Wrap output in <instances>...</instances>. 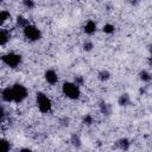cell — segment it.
<instances>
[{
	"label": "cell",
	"instance_id": "obj_21",
	"mask_svg": "<svg viewBox=\"0 0 152 152\" xmlns=\"http://www.w3.org/2000/svg\"><path fill=\"white\" fill-rule=\"evenodd\" d=\"M83 46H84V50H86V51H90V50L94 48V45H93L91 42H86Z\"/></svg>",
	"mask_w": 152,
	"mask_h": 152
},
{
	"label": "cell",
	"instance_id": "obj_4",
	"mask_svg": "<svg viewBox=\"0 0 152 152\" xmlns=\"http://www.w3.org/2000/svg\"><path fill=\"white\" fill-rule=\"evenodd\" d=\"M1 59H2V62H4L6 65H8V66H11V68H15V66H18V65L20 64V62H21V56H20V55H17V53H14V52H10V53L4 55V56L1 57Z\"/></svg>",
	"mask_w": 152,
	"mask_h": 152
},
{
	"label": "cell",
	"instance_id": "obj_10",
	"mask_svg": "<svg viewBox=\"0 0 152 152\" xmlns=\"http://www.w3.org/2000/svg\"><path fill=\"white\" fill-rule=\"evenodd\" d=\"M129 102H131V99L127 94H124L119 97V104L120 106H127V104H129Z\"/></svg>",
	"mask_w": 152,
	"mask_h": 152
},
{
	"label": "cell",
	"instance_id": "obj_18",
	"mask_svg": "<svg viewBox=\"0 0 152 152\" xmlns=\"http://www.w3.org/2000/svg\"><path fill=\"white\" fill-rule=\"evenodd\" d=\"M71 142H72V145H75V146H80V145H81L80 137L76 135V134H74V135L71 137Z\"/></svg>",
	"mask_w": 152,
	"mask_h": 152
},
{
	"label": "cell",
	"instance_id": "obj_14",
	"mask_svg": "<svg viewBox=\"0 0 152 152\" xmlns=\"http://www.w3.org/2000/svg\"><path fill=\"white\" fill-rule=\"evenodd\" d=\"M10 18V13L7 11H0V25H2Z\"/></svg>",
	"mask_w": 152,
	"mask_h": 152
},
{
	"label": "cell",
	"instance_id": "obj_15",
	"mask_svg": "<svg viewBox=\"0 0 152 152\" xmlns=\"http://www.w3.org/2000/svg\"><path fill=\"white\" fill-rule=\"evenodd\" d=\"M140 78H141L142 81H145V82H148V81L151 80V75H150V72H148V71L142 70V71L140 72Z\"/></svg>",
	"mask_w": 152,
	"mask_h": 152
},
{
	"label": "cell",
	"instance_id": "obj_6",
	"mask_svg": "<svg viewBox=\"0 0 152 152\" xmlns=\"http://www.w3.org/2000/svg\"><path fill=\"white\" fill-rule=\"evenodd\" d=\"M45 80H46L50 84H55V83H57V81H58V76H57V74H56L55 70H48V71L45 72Z\"/></svg>",
	"mask_w": 152,
	"mask_h": 152
},
{
	"label": "cell",
	"instance_id": "obj_3",
	"mask_svg": "<svg viewBox=\"0 0 152 152\" xmlns=\"http://www.w3.org/2000/svg\"><path fill=\"white\" fill-rule=\"evenodd\" d=\"M12 91H13V101L17 103L21 102L27 97V89L21 84H14L12 87Z\"/></svg>",
	"mask_w": 152,
	"mask_h": 152
},
{
	"label": "cell",
	"instance_id": "obj_8",
	"mask_svg": "<svg viewBox=\"0 0 152 152\" xmlns=\"http://www.w3.org/2000/svg\"><path fill=\"white\" fill-rule=\"evenodd\" d=\"M95 30H96V24L93 20H89V21L86 23V25H84V32L86 33L93 34L95 32Z\"/></svg>",
	"mask_w": 152,
	"mask_h": 152
},
{
	"label": "cell",
	"instance_id": "obj_17",
	"mask_svg": "<svg viewBox=\"0 0 152 152\" xmlns=\"http://www.w3.org/2000/svg\"><path fill=\"white\" fill-rule=\"evenodd\" d=\"M103 32L104 33H113L114 32V26L112 24H106L103 26Z\"/></svg>",
	"mask_w": 152,
	"mask_h": 152
},
{
	"label": "cell",
	"instance_id": "obj_26",
	"mask_svg": "<svg viewBox=\"0 0 152 152\" xmlns=\"http://www.w3.org/2000/svg\"><path fill=\"white\" fill-rule=\"evenodd\" d=\"M1 1H2V0H0V2H1Z\"/></svg>",
	"mask_w": 152,
	"mask_h": 152
},
{
	"label": "cell",
	"instance_id": "obj_24",
	"mask_svg": "<svg viewBox=\"0 0 152 152\" xmlns=\"http://www.w3.org/2000/svg\"><path fill=\"white\" fill-rule=\"evenodd\" d=\"M4 115H5V112H4V108H2V107H0V121L2 120V118H4Z\"/></svg>",
	"mask_w": 152,
	"mask_h": 152
},
{
	"label": "cell",
	"instance_id": "obj_23",
	"mask_svg": "<svg viewBox=\"0 0 152 152\" xmlns=\"http://www.w3.org/2000/svg\"><path fill=\"white\" fill-rule=\"evenodd\" d=\"M75 84H77V86L83 84V78H82V77H80V76L75 77Z\"/></svg>",
	"mask_w": 152,
	"mask_h": 152
},
{
	"label": "cell",
	"instance_id": "obj_22",
	"mask_svg": "<svg viewBox=\"0 0 152 152\" xmlns=\"http://www.w3.org/2000/svg\"><path fill=\"white\" fill-rule=\"evenodd\" d=\"M24 5L28 8H32L34 6V2H33V0H24Z\"/></svg>",
	"mask_w": 152,
	"mask_h": 152
},
{
	"label": "cell",
	"instance_id": "obj_19",
	"mask_svg": "<svg viewBox=\"0 0 152 152\" xmlns=\"http://www.w3.org/2000/svg\"><path fill=\"white\" fill-rule=\"evenodd\" d=\"M17 21H18V24H19L20 26H23V27H25V26L27 25V20H26L24 17H21V15H19V17L17 18Z\"/></svg>",
	"mask_w": 152,
	"mask_h": 152
},
{
	"label": "cell",
	"instance_id": "obj_9",
	"mask_svg": "<svg viewBox=\"0 0 152 152\" xmlns=\"http://www.w3.org/2000/svg\"><path fill=\"white\" fill-rule=\"evenodd\" d=\"M10 39V32L7 30H0V45H5Z\"/></svg>",
	"mask_w": 152,
	"mask_h": 152
},
{
	"label": "cell",
	"instance_id": "obj_12",
	"mask_svg": "<svg viewBox=\"0 0 152 152\" xmlns=\"http://www.w3.org/2000/svg\"><path fill=\"white\" fill-rule=\"evenodd\" d=\"M118 145H119V147H120L121 150H128V147H129V141H128L127 139H120V140L118 141Z\"/></svg>",
	"mask_w": 152,
	"mask_h": 152
},
{
	"label": "cell",
	"instance_id": "obj_7",
	"mask_svg": "<svg viewBox=\"0 0 152 152\" xmlns=\"http://www.w3.org/2000/svg\"><path fill=\"white\" fill-rule=\"evenodd\" d=\"M1 97L4 101L6 102H12L13 101V91H12V88H6L2 90L1 93Z\"/></svg>",
	"mask_w": 152,
	"mask_h": 152
},
{
	"label": "cell",
	"instance_id": "obj_25",
	"mask_svg": "<svg viewBox=\"0 0 152 152\" xmlns=\"http://www.w3.org/2000/svg\"><path fill=\"white\" fill-rule=\"evenodd\" d=\"M132 2L133 4H137V2H139V0H132Z\"/></svg>",
	"mask_w": 152,
	"mask_h": 152
},
{
	"label": "cell",
	"instance_id": "obj_5",
	"mask_svg": "<svg viewBox=\"0 0 152 152\" xmlns=\"http://www.w3.org/2000/svg\"><path fill=\"white\" fill-rule=\"evenodd\" d=\"M24 34H25V37L28 38L30 40H37V39L40 38V31H39L36 26L28 25V24L24 27Z\"/></svg>",
	"mask_w": 152,
	"mask_h": 152
},
{
	"label": "cell",
	"instance_id": "obj_2",
	"mask_svg": "<svg viewBox=\"0 0 152 152\" xmlns=\"http://www.w3.org/2000/svg\"><path fill=\"white\" fill-rule=\"evenodd\" d=\"M37 106L42 113H49L51 110V101L44 93H37Z\"/></svg>",
	"mask_w": 152,
	"mask_h": 152
},
{
	"label": "cell",
	"instance_id": "obj_1",
	"mask_svg": "<svg viewBox=\"0 0 152 152\" xmlns=\"http://www.w3.org/2000/svg\"><path fill=\"white\" fill-rule=\"evenodd\" d=\"M62 90H63V94H64L66 97L72 99V100L77 99V97L80 96V94H81L78 86L75 84V83H70V82H65V83L63 84V87H62Z\"/></svg>",
	"mask_w": 152,
	"mask_h": 152
},
{
	"label": "cell",
	"instance_id": "obj_20",
	"mask_svg": "<svg viewBox=\"0 0 152 152\" xmlns=\"http://www.w3.org/2000/svg\"><path fill=\"white\" fill-rule=\"evenodd\" d=\"M83 122L86 124V125H91L93 124V118H91V115H86L84 116V119H83Z\"/></svg>",
	"mask_w": 152,
	"mask_h": 152
},
{
	"label": "cell",
	"instance_id": "obj_13",
	"mask_svg": "<svg viewBox=\"0 0 152 152\" xmlns=\"http://www.w3.org/2000/svg\"><path fill=\"white\" fill-rule=\"evenodd\" d=\"M100 109H101V113L104 114V115L110 114V107H109V104H107V103H101V104H100Z\"/></svg>",
	"mask_w": 152,
	"mask_h": 152
},
{
	"label": "cell",
	"instance_id": "obj_11",
	"mask_svg": "<svg viewBox=\"0 0 152 152\" xmlns=\"http://www.w3.org/2000/svg\"><path fill=\"white\" fill-rule=\"evenodd\" d=\"M10 150V142L5 139H0V152H5Z\"/></svg>",
	"mask_w": 152,
	"mask_h": 152
},
{
	"label": "cell",
	"instance_id": "obj_16",
	"mask_svg": "<svg viewBox=\"0 0 152 152\" xmlns=\"http://www.w3.org/2000/svg\"><path fill=\"white\" fill-rule=\"evenodd\" d=\"M99 78H100L101 81H107V80L109 78V72H108L107 70H102V71L99 74Z\"/></svg>",
	"mask_w": 152,
	"mask_h": 152
}]
</instances>
